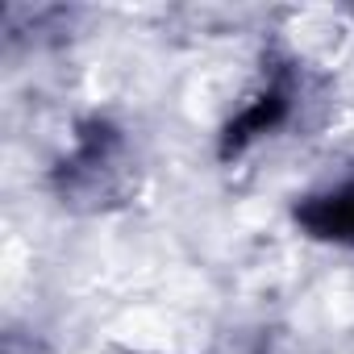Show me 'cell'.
Returning <instances> with one entry per match:
<instances>
[{
	"label": "cell",
	"mask_w": 354,
	"mask_h": 354,
	"mask_svg": "<svg viewBox=\"0 0 354 354\" xmlns=\"http://www.w3.org/2000/svg\"><path fill=\"white\" fill-rule=\"evenodd\" d=\"M296 221H300L313 238L354 246V180L342 184V188H333V192L308 196V201L296 209Z\"/></svg>",
	"instance_id": "obj_1"
},
{
	"label": "cell",
	"mask_w": 354,
	"mask_h": 354,
	"mask_svg": "<svg viewBox=\"0 0 354 354\" xmlns=\"http://www.w3.org/2000/svg\"><path fill=\"white\" fill-rule=\"evenodd\" d=\"M283 113H288V88H279V84H271L263 96H254L230 125H225V138H221V154H238L246 142H254L259 133H267V129H275L279 121H283Z\"/></svg>",
	"instance_id": "obj_2"
}]
</instances>
